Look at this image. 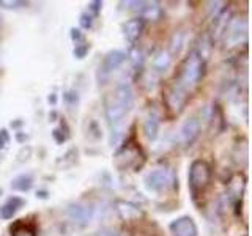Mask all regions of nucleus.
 I'll list each match as a JSON object with an SVG mask.
<instances>
[{
	"label": "nucleus",
	"mask_w": 252,
	"mask_h": 236,
	"mask_svg": "<svg viewBox=\"0 0 252 236\" xmlns=\"http://www.w3.org/2000/svg\"><path fill=\"white\" fill-rule=\"evenodd\" d=\"M134 104V94L129 84H120L106 99V118L110 126H120Z\"/></svg>",
	"instance_id": "nucleus-1"
},
{
	"label": "nucleus",
	"mask_w": 252,
	"mask_h": 236,
	"mask_svg": "<svg viewBox=\"0 0 252 236\" xmlns=\"http://www.w3.org/2000/svg\"><path fill=\"white\" fill-rule=\"evenodd\" d=\"M203 68H205L203 59L197 54V51H192L185 59V61L181 63L177 84L180 87H183L186 91L194 88V87L200 82V79L203 76Z\"/></svg>",
	"instance_id": "nucleus-2"
},
{
	"label": "nucleus",
	"mask_w": 252,
	"mask_h": 236,
	"mask_svg": "<svg viewBox=\"0 0 252 236\" xmlns=\"http://www.w3.org/2000/svg\"><path fill=\"white\" fill-rule=\"evenodd\" d=\"M189 189L194 197H197L199 194H202L205 189L208 187L210 184V179H211V169L210 165L202 161V159H197L191 164L189 167Z\"/></svg>",
	"instance_id": "nucleus-3"
},
{
	"label": "nucleus",
	"mask_w": 252,
	"mask_h": 236,
	"mask_svg": "<svg viewBox=\"0 0 252 236\" xmlns=\"http://www.w3.org/2000/svg\"><path fill=\"white\" fill-rule=\"evenodd\" d=\"M246 38H248V22H246V19L235 18L227 24L224 43L228 49L246 43Z\"/></svg>",
	"instance_id": "nucleus-4"
},
{
	"label": "nucleus",
	"mask_w": 252,
	"mask_h": 236,
	"mask_svg": "<svg viewBox=\"0 0 252 236\" xmlns=\"http://www.w3.org/2000/svg\"><path fill=\"white\" fill-rule=\"evenodd\" d=\"M94 206L92 203H85V202H77V203H71L68 209H66V214L69 217V220L79 227H87L89 225L93 217H94Z\"/></svg>",
	"instance_id": "nucleus-5"
},
{
	"label": "nucleus",
	"mask_w": 252,
	"mask_h": 236,
	"mask_svg": "<svg viewBox=\"0 0 252 236\" xmlns=\"http://www.w3.org/2000/svg\"><path fill=\"white\" fill-rule=\"evenodd\" d=\"M164 99H165V104L167 107L172 110L173 114H180L181 110L185 109L186 106V101H188V91L183 88V87H180L177 82L170 85L167 91L164 94Z\"/></svg>",
	"instance_id": "nucleus-6"
},
{
	"label": "nucleus",
	"mask_w": 252,
	"mask_h": 236,
	"mask_svg": "<svg viewBox=\"0 0 252 236\" xmlns=\"http://www.w3.org/2000/svg\"><path fill=\"white\" fill-rule=\"evenodd\" d=\"M172 184V173L169 170L158 169L150 172L145 177V186L147 189L153 192H162Z\"/></svg>",
	"instance_id": "nucleus-7"
},
{
	"label": "nucleus",
	"mask_w": 252,
	"mask_h": 236,
	"mask_svg": "<svg viewBox=\"0 0 252 236\" xmlns=\"http://www.w3.org/2000/svg\"><path fill=\"white\" fill-rule=\"evenodd\" d=\"M172 236H197V225L192 217L181 216L175 220H172L169 225Z\"/></svg>",
	"instance_id": "nucleus-8"
},
{
	"label": "nucleus",
	"mask_w": 252,
	"mask_h": 236,
	"mask_svg": "<svg viewBox=\"0 0 252 236\" xmlns=\"http://www.w3.org/2000/svg\"><path fill=\"white\" fill-rule=\"evenodd\" d=\"M200 134V121L195 117L188 118L180 128V139L185 145H191Z\"/></svg>",
	"instance_id": "nucleus-9"
},
{
	"label": "nucleus",
	"mask_w": 252,
	"mask_h": 236,
	"mask_svg": "<svg viewBox=\"0 0 252 236\" xmlns=\"http://www.w3.org/2000/svg\"><path fill=\"white\" fill-rule=\"evenodd\" d=\"M115 209L118 212V216H120L123 220H128V222H131V220H139L144 217V211H142L137 205L126 202V200H117Z\"/></svg>",
	"instance_id": "nucleus-10"
},
{
	"label": "nucleus",
	"mask_w": 252,
	"mask_h": 236,
	"mask_svg": "<svg viewBox=\"0 0 252 236\" xmlns=\"http://www.w3.org/2000/svg\"><path fill=\"white\" fill-rule=\"evenodd\" d=\"M125 60H126V54L123 51H110L104 57V60H102V65H101L99 71L104 74H110L112 71H115L118 66H120Z\"/></svg>",
	"instance_id": "nucleus-11"
},
{
	"label": "nucleus",
	"mask_w": 252,
	"mask_h": 236,
	"mask_svg": "<svg viewBox=\"0 0 252 236\" xmlns=\"http://www.w3.org/2000/svg\"><path fill=\"white\" fill-rule=\"evenodd\" d=\"M123 30H125V36L128 38V41L134 43L142 35V30H144V21H142L140 18H134V19L126 21L123 24Z\"/></svg>",
	"instance_id": "nucleus-12"
},
{
	"label": "nucleus",
	"mask_w": 252,
	"mask_h": 236,
	"mask_svg": "<svg viewBox=\"0 0 252 236\" xmlns=\"http://www.w3.org/2000/svg\"><path fill=\"white\" fill-rule=\"evenodd\" d=\"M24 202L21 197H10L2 206H0V217L2 219H11L16 212H18L22 206H24Z\"/></svg>",
	"instance_id": "nucleus-13"
},
{
	"label": "nucleus",
	"mask_w": 252,
	"mask_h": 236,
	"mask_svg": "<svg viewBox=\"0 0 252 236\" xmlns=\"http://www.w3.org/2000/svg\"><path fill=\"white\" fill-rule=\"evenodd\" d=\"M159 132V118L156 114H150L144 121V134L148 140H155Z\"/></svg>",
	"instance_id": "nucleus-14"
},
{
	"label": "nucleus",
	"mask_w": 252,
	"mask_h": 236,
	"mask_svg": "<svg viewBox=\"0 0 252 236\" xmlns=\"http://www.w3.org/2000/svg\"><path fill=\"white\" fill-rule=\"evenodd\" d=\"M161 18V6L156 2H145L144 8L140 11V19H148V21H158Z\"/></svg>",
	"instance_id": "nucleus-15"
},
{
	"label": "nucleus",
	"mask_w": 252,
	"mask_h": 236,
	"mask_svg": "<svg viewBox=\"0 0 252 236\" xmlns=\"http://www.w3.org/2000/svg\"><path fill=\"white\" fill-rule=\"evenodd\" d=\"M32 186H33V178H32V175H29V173H22V175L16 177L11 181V189H14V191H18V192H27L32 189Z\"/></svg>",
	"instance_id": "nucleus-16"
},
{
	"label": "nucleus",
	"mask_w": 252,
	"mask_h": 236,
	"mask_svg": "<svg viewBox=\"0 0 252 236\" xmlns=\"http://www.w3.org/2000/svg\"><path fill=\"white\" fill-rule=\"evenodd\" d=\"M153 65L158 71H165L170 66V54L165 52V51L158 52V55L153 60Z\"/></svg>",
	"instance_id": "nucleus-17"
},
{
	"label": "nucleus",
	"mask_w": 252,
	"mask_h": 236,
	"mask_svg": "<svg viewBox=\"0 0 252 236\" xmlns=\"http://www.w3.org/2000/svg\"><path fill=\"white\" fill-rule=\"evenodd\" d=\"M11 236H35V230L24 222H16L11 228Z\"/></svg>",
	"instance_id": "nucleus-18"
},
{
	"label": "nucleus",
	"mask_w": 252,
	"mask_h": 236,
	"mask_svg": "<svg viewBox=\"0 0 252 236\" xmlns=\"http://www.w3.org/2000/svg\"><path fill=\"white\" fill-rule=\"evenodd\" d=\"M185 44V33L183 31H175L170 39V52L172 54H180L181 47Z\"/></svg>",
	"instance_id": "nucleus-19"
},
{
	"label": "nucleus",
	"mask_w": 252,
	"mask_h": 236,
	"mask_svg": "<svg viewBox=\"0 0 252 236\" xmlns=\"http://www.w3.org/2000/svg\"><path fill=\"white\" fill-rule=\"evenodd\" d=\"M0 6L6 8V10H18V8L27 6V2H21V0H0Z\"/></svg>",
	"instance_id": "nucleus-20"
},
{
	"label": "nucleus",
	"mask_w": 252,
	"mask_h": 236,
	"mask_svg": "<svg viewBox=\"0 0 252 236\" xmlns=\"http://www.w3.org/2000/svg\"><path fill=\"white\" fill-rule=\"evenodd\" d=\"M87 52H89V44H76V49H74V55L77 59H84Z\"/></svg>",
	"instance_id": "nucleus-21"
},
{
	"label": "nucleus",
	"mask_w": 252,
	"mask_h": 236,
	"mask_svg": "<svg viewBox=\"0 0 252 236\" xmlns=\"http://www.w3.org/2000/svg\"><path fill=\"white\" fill-rule=\"evenodd\" d=\"M94 236H120V233H118L115 228L106 227V228H101V230H98L96 233H94Z\"/></svg>",
	"instance_id": "nucleus-22"
},
{
	"label": "nucleus",
	"mask_w": 252,
	"mask_h": 236,
	"mask_svg": "<svg viewBox=\"0 0 252 236\" xmlns=\"http://www.w3.org/2000/svg\"><path fill=\"white\" fill-rule=\"evenodd\" d=\"M93 16L92 14H87V13H82L81 14V26L84 29H90L92 27V22H93Z\"/></svg>",
	"instance_id": "nucleus-23"
},
{
	"label": "nucleus",
	"mask_w": 252,
	"mask_h": 236,
	"mask_svg": "<svg viewBox=\"0 0 252 236\" xmlns=\"http://www.w3.org/2000/svg\"><path fill=\"white\" fill-rule=\"evenodd\" d=\"M8 142H10V137H8V132H6L5 129H2V131H0V149H3Z\"/></svg>",
	"instance_id": "nucleus-24"
},
{
	"label": "nucleus",
	"mask_w": 252,
	"mask_h": 236,
	"mask_svg": "<svg viewBox=\"0 0 252 236\" xmlns=\"http://www.w3.org/2000/svg\"><path fill=\"white\" fill-rule=\"evenodd\" d=\"M101 6H102V2H92V3L89 5V10L93 13L92 16H98V13H99V10H101Z\"/></svg>",
	"instance_id": "nucleus-25"
},
{
	"label": "nucleus",
	"mask_w": 252,
	"mask_h": 236,
	"mask_svg": "<svg viewBox=\"0 0 252 236\" xmlns=\"http://www.w3.org/2000/svg\"><path fill=\"white\" fill-rule=\"evenodd\" d=\"M71 38H73V39H81L82 38L81 31H79L77 29H71Z\"/></svg>",
	"instance_id": "nucleus-26"
},
{
	"label": "nucleus",
	"mask_w": 252,
	"mask_h": 236,
	"mask_svg": "<svg viewBox=\"0 0 252 236\" xmlns=\"http://www.w3.org/2000/svg\"><path fill=\"white\" fill-rule=\"evenodd\" d=\"M52 136L55 137V140H57L59 144H62V142H65V137H60V131H59V129H54Z\"/></svg>",
	"instance_id": "nucleus-27"
},
{
	"label": "nucleus",
	"mask_w": 252,
	"mask_h": 236,
	"mask_svg": "<svg viewBox=\"0 0 252 236\" xmlns=\"http://www.w3.org/2000/svg\"><path fill=\"white\" fill-rule=\"evenodd\" d=\"M49 102H52V104H55V96L52 94V96H49Z\"/></svg>",
	"instance_id": "nucleus-28"
}]
</instances>
